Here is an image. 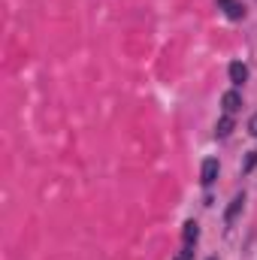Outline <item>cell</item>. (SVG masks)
<instances>
[{"mask_svg":"<svg viewBox=\"0 0 257 260\" xmlns=\"http://www.w3.org/2000/svg\"><path fill=\"white\" fill-rule=\"evenodd\" d=\"M221 106H224V115H233V112L242 106V97H239V91H227V94H224V100H221Z\"/></svg>","mask_w":257,"mask_h":260,"instance_id":"6da1fadb","label":"cell"},{"mask_svg":"<svg viewBox=\"0 0 257 260\" xmlns=\"http://www.w3.org/2000/svg\"><path fill=\"white\" fill-rule=\"evenodd\" d=\"M215 179H218V160L209 157V160H203V185H212Z\"/></svg>","mask_w":257,"mask_h":260,"instance_id":"7a4b0ae2","label":"cell"},{"mask_svg":"<svg viewBox=\"0 0 257 260\" xmlns=\"http://www.w3.org/2000/svg\"><path fill=\"white\" fill-rule=\"evenodd\" d=\"M230 79H233V85H242V82L248 79V70H245V64L233 61V64H230Z\"/></svg>","mask_w":257,"mask_h":260,"instance_id":"3957f363","label":"cell"},{"mask_svg":"<svg viewBox=\"0 0 257 260\" xmlns=\"http://www.w3.org/2000/svg\"><path fill=\"white\" fill-rule=\"evenodd\" d=\"M221 6H224V12L230 15V18H242L245 15V9H242V3H236V0H218Z\"/></svg>","mask_w":257,"mask_h":260,"instance_id":"277c9868","label":"cell"},{"mask_svg":"<svg viewBox=\"0 0 257 260\" xmlns=\"http://www.w3.org/2000/svg\"><path fill=\"white\" fill-rule=\"evenodd\" d=\"M197 236H200V227H197V221H188V224H185V230H182V239H185V245H194V242H197Z\"/></svg>","mask_w":257,"mask_h":260,"instance_id":"5b68a950","label":"cell"},{"mask_svg":"<svg viewBox=\"0 0 257 260\" xmlns=\"http://www.w3.org/2000/svg\"><path fill=\"white\" fill-rule=\"evenodd\" d=\"M242 203H245V194H236V197H233V203H230V209H227V224H233V218L239 215Z\"/></svg>","mask_w":257,"mask_h":260,"instance_id":"8992f818","label":"cell"},{"mask_svg":"<svg viewBox=\"0 0 257 260\" xmlns=\"http://www.w3.org/2000/svg\"><path fill=\"white\" fill-rule=\"evenodd\" d=\"M230 130H233V115H224V118L218 121V130H215V133H218V136H227Z\"/></svg>","mask_w":257,"mask_h":260,"instance_id":"52a82bcc","label":"cell"},{"mask_svg":"<svg viewBox=\"0 0 257 260\" xmlns=\"http://www.w3.org/2000/svg\"><path fill=\"white\" fill-rule=\"evenodd\" d=\"M191 257H194L191 245H185V248H182V254H179V257H176V260H191Z\"/></svg>","mask_w":257,"mask_h":260,"instance_id":"ba28073f","label":"cell"},{"mask_svg":"<svg viewBox=\"0 0 257 260\" xmlns=\"http://www.w3.org/2000/svg\"><path fill=\"white\" fill-rule=\"evenodd\" d=\"M254 164H257V151H251V154H248V164H245V170H251Z\"/></svg>","mask_w":257,"mask_h":260,"instance_id":"9c48e42d","label":"cell"},{"mask_svg":"<svg viewBox=\"0 0 257 260\" xmlns=\"http://www.w3.org/2000/svg\"><path fill=\"white\" fill-rule=\"evenodd\" d=\"M248 130H251V133L257 136V115H251V121H248Z\"/></svg>","mask_w":257,"mask_h":260,"instance_id":"30bf717a","label":"cell"},{"mask_svg":"<svg viewBox=\"0 0 257 260\" xmlns=\"http://www.w3.org/2000/svg\"><path fill=\"white\" fill-rule=\"evenodd\" d=\"M209 260H215V257H209Z\"/></svg>","mask_w":257,"mask_h":260,"instance_id":"8fae6325","label":"cell"}]
</instances>
